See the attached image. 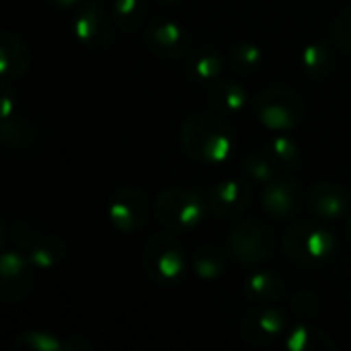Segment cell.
<instances>
[{"label": "cell", "instance_id": "obj_1", "mask_svg": "<svg viewBox=\"0 0 351 351\" xmlns=\"http://www.w3.org/2000/svg\"><path fill=\"white\" fill-rule=\"evenodd\" d=\"M181 146L191 160L222 165L237 146V130L222 113H195L181 128Z\"/></svg>", "mask_w": 351, "mask_h": 351}, {"label": "cell", "instance_id": "obj_2", "mask_svg": "<svg viewBox=\"0 0 351 351\" xmlns=\"http://www.w3.org/2000/svg\"><path fill=\"white\" fill-rule=\"evenodd\" d=\"M282 249L290 261L302 267H317L329 261L337 251L335 232L329 230L323 220L296 222L282 241Z\"/></svg>", "mask_w": 351, "mask_h": 351}, {"label": "cell", "instance_id": "obj_3", "mask_svg": "<svg viewBox=\"0 0 351 351\" xmlns=\"http://www.w3.org/2000/svg\"><path fill=\"white\" fill-rule=\"evenodd\" d=\"M6 241L21 249L27 255V259L41 271L56 269L66 257V245L60 237L27 222H2L0 243L6 245Z\"/></svg>", "mask_w": 351, "mask_h": 351}, {"label": "cell", "instance_id": "obj_4", "mask_svg": "<svg viewBox=\"0 0 351 351\" xmlns=\"http://www.w3.org/2000/svg\"><path fill=\"white\" fill-rule=\"evenodd\" d=\"M208 212V197L187 187H169L154 199L156 220L173 232H189L197 228Z\"/></svg>", "mask_w": 351, "mask_h": 351}, {"label": "cell", "instance_id": "obj_5", "mask_svg": "<svg viewBox=\"0 0 351 351\" xmlns=\"http://www.w3.org/2000/svg\"><path fill=\"white\" fill-rule=\"evenodd\" d=\"M142 263L150 282L162 288L177 286L187 269L185 249L181 241L171 232H158L148 239Z\"/></svg>", "mask_w": 351, "mask_h": 351}, {"label": "cell", "instance_id": "obj_6", "mask_svg": "<svg viewBox=\"0 0 351 351\" xmlns=\"http://www.w3.org/2000/svg\"><path fill=\"white\" fill-rule=\"evenodd\" d=\"M226 245L232 259H237L241 265L255 267L271 257L276 234L265 222L257 218H243L232 222Z\"/></svg>", "mask_w": 351, "mask_h": 351}, {"label": "cell", "instance_id": "obj_7", "mask_svg": "<svg viewBox=\"0 0 351 351\" xmlns=\"http://www.w3.org/2000/svg\"><path fill=\"white\" fill-rule=\"evenodd\" d=\"M302 97L290 86H269L255 101V115L271 132H290L304 119Z\"/></svg>", "mask_w": 351, "mask_h": 351}, {"label": "cell", "instance_id": "obj_8", "mask_svg": "<svg viewBox=\"0 0 351 351\" xmlns=\"http://www.w3.org/2000/svg\"><path fill=\"white\" fill-rule=\"evenodd\" d=\"M35 265L27 259V255L16 249L4 247L0 255V298L6 304L23 302L35 284Z\"/></svg>", "mask_w": 351, "mask_h": 351}, {"label": "cell", "instance_id": "obj_9", "mask_svg": "<svg viewBox=\"0 0 351 351\" xmlns=\"http://www.w3.org/2000/svg\"><path fill=\"white\" fill-rule=\"evenodd\" d=\"M115 21L105 12L99 0H82L72 19L74 37L88 49H107L113 43Z\"/></svg>", "mask_w": 351, "mask_h": 351}, {"label": "cell", "instance_id": "obj_10", "mask_svg": "<svg viewBox=\"0 0 351 351\" xmlns=\"http://www.w3.org/2000/svg\"><path fill=\"white\" fill-rule=\"evenodd\" d=\"M107 216L119 232H138L150 218V202L138 187H119L109 197Z\"/></svg>", "mask_w": 351, "mask_h": 351}, {"label": "cell", "instance_id": "obj_11", "mask_svg": "<svg viewBox=\"0 0 351 351\" xmlns=\"http://www.w3.org/2000/svg\"><path fill=\"white\" fill-rule=\"evenodd\" d=\"M144 39L148 49L165 60L185 58L191 49V33L173 19H152L144 25Z\"/></svg>", "mask_w": 351, "mask_h": 351}, {"label": "cell", "instance_id": "obj_12", "mask_svg": "<svg viewBox=\"0 0 351 351\" xmlns=\"http://www.w3.org/2000/svg\"><path fill=\"white\" fill-rule=\"evenodd\" d=\"M288 319L271 304H259L241 323V337L251 348H267L286 335Z\"/></svg>", "mask_w": 351, "mask_h": 351}, {"label": "cell", "instance_id": "obj_13", "mask_svg": "<svg viewBox=\"0 0 351 351\" xmlns=\"http://www.w3.org/2000/svg\"><path fill=\"white\" fill-rule=\"evenodd\" d=\"M208 206L210 212L222 220H237L241 218L247 208L251 206L253 191L247 181L243 179H224L216 183L208 191Z\"/></svg>", "mask_w": 351, "mask_h": 351}, {"label": "cell", "instance_id": "obj_14", "mask_svg": "<svg viewBox=\"0 0 351 351\" xmlns=\"http://www.w3.org/2000/svg\"><path fill=\"white\" fill-rule=\"evenodd\" d=\"M304 202V191L296 179H274L263 187L261 206L274 220H292Z\"/></svg>", "mask_w": 351, "mask_h": 351}, {"label": "cell", "instance_id": "obj_15", "mask_svg": "<svg viewBox=\"0 0 351 351\" xmlns=\"http://www.w3.org/2000/svg\"><path fill=\"white\" fill-rule=\"evenodd\" d=\"M351 206V193L331 181H319L308 191V210L323 222L341 220Z\"/></svg>", "mask_w": 351, "mask_h": 351}, {"label": "cell", "instance_id": "obj_16", "mask_svg": "<svg viewBox=\"0 0 351 351\" xmlns=\"http://www.w3.org/2000/svg\"><path fill=\"white\" fill-rule=\"evenodd\" d=\"M12 350L16 351H90L93 343L84 337H60L51 331L29 329L12 339Z\"/></svg>", "mask_w": 351, "mask_h": 351}, {"label": "cell", "instance_id": "obj_17", "mask_svg": "<svg viewBox=\"0 0 351 351\" xmlns=\"http://www.w3.org/2000/svg\"><path fill=\"white\" fill-rule=\"evenodd\" d=\"M31 68V51L27 43L10 31L0 35V76L2 80H19Z\"/></svg>", "mask_w": 351, "mask_h": 351}, {"label": "cell", "instance_id": "obj_18", "mask_svg": "<svg viewBox=\"0 0 351 351\" xmlns=\"http://www.w3.org/2000/svg\"><path fill=\"white\" fill-rule=\"evenodd\" d=\"M183 68H185V76L191 82L210 86L222 74L224 60H222V56L214 47L204 45V47H197V49H193V51H189L185 56Z\"/></svg>", "mask_w": 351, "mask_h": 351}, {"label": "cell", "instance_id": "obj_19", "mask_svg": "<svg viewBox=\"0 0 351 351\" xmlns=\"http://www.w3.org/2000/svg\"><path fill=\"white\" fill-rule=\"evenodd\" d=\"M206 101L214 111H218L222 115H234L247 107L249 93L237 80H216L208 86Z\"/></svg>", "mask_w": 351, "mask_h": 351}, {"label": "cell", "instance_id": "obj_20", "mask_svg": "<svg viewBox=\"0 0 351 351\" xmlns=\"http://www.w3.org/2000/svg\"><path fill=\"white\" fill-rule=\"evenodd\" d=\"M284 348L288 351H335L337 346L327 331L317 327L313 321H300L284 337Z\"/></svg>", "mask_w": 351, "mask_h": 351}, {"label": "cell", "instance_id": "obj_21", "mask_svg": "<svg viewBox=\"0 0 351 351\" xmlns=\"http://www.w3.org/2000/svg\"><path fill=\"white\" fill-rule=\"evenodd\" d=\"M284 290V280L280 274L271 271V269H259L253 271L243 286L245 296L255 302V304H271L282 296Z\"/></svg>", "mask_w": 351, "mask_h": 351}, {"label": "cell", "instance_id": "obj_22", "mask_svg": "<svg viewBox=\"0 0 351 351\" xmlns=\"http://www.w3.org/2000/svg\"><path fill=\"white\" fill-rule=\"evenodd\" d=\"M300 68L311 80L327 78L335 68V53L325 41H311L300 51Z\"/></svg>", "mask_w": 351, "mask_h": 351}, {"label": "cell", "instance_id": "obj_23", "mask_svg": "<svg viewBox=\"0 0 351 351\" xmlns=\"http://www.w3.org/2000/svg\"><path fill=\"white\" fill-rule=\"evenodd\" d=\"M226 253L216 245H199L191 257V269L204 282H214L222 278L226 271Z\"/></svg>", "mask_w": 351, "mask_h": 351}, {"label": "cell", "instance_id": "obj_24", "mask_svg": "<svg viewBox=\"0 0 351 351\" xmlns=\"http://www.w3.org/2000/svg\"><path fill=\"white\" fill-rule=\"evenodd\" d=\"M265 154L267 158L274 162V167L278 171H284V173H290V171H296L300 167V160H302V150L298 146V142L290 136H271L267 142H265Z\"/></svg>", "mask_w": 351, "mask_h": 351}, {"label": "cell", "instance_id": "obj_25", "mask_svg": "<svg viewBox=\"0 0 351 351\" xmlns=\"http://www.w3.org/2000/svg\"><path fill=\"white\" fill-rule=\"evenodd\" d=\"M146 0H113V21L121 31H138L146 25Z\"/></svg>", "mask_w": 351, "mask_h": 351}, {"label": "cell", "instance_id": "obj_26", "mask_svg": "<svg viewBox=\"0 0 351 351\" xmlns=\"http://www.w3.org/2000/svg\"><path fill=\"white\" fill-rule=\"evenodd\" d=\"M228 64L234 72L255 74L263 66V49L253 41H237L228 51Z\"/></svg>", "mask_w": 351, "mask_h": 351}, {"label": "cell", "instance_id": "obj_27", "mask_svg": "<svg viewBox=\"0 0 351 351\" xmlns=\"http://www.w3.org/2000/svg\"><path fill=\"white\" fill-rule=\"evenodd\" d=\"M0 136H2V142L8 146H27L35 142L37 130H35V123H31L29 119H21L14 113V119L12 117L2 119Z\"/></svg>", "mask_w": 351, "mask_h": 351}, {"label": "cell", "instance_id": "obj_28", "mask_svg": "<svg viewBox=\"0 0 351 351\" xmlns=\"http://www.w3.org/2000/svg\"><path fill=\"white\" fill-rule=\"evenodd\" d=\"M243 171H245V175L253 181V183H259V185H267V183H271L274 179H276V167H274V162L267 158V154H265V150H253V152H249L247 156H245V160H243Z\"/></svg>", "mask_w": 351, "mask_h": 351}, {"label": "cell", "instance_id": "obj_29", "mask_svg": "<svg viewBox=\"0 0 351 351\" xmlns=\"http://www.w3.org/2000/svg\"><path fill=\"white\" fill-rule=\"evenodd\" d=\"M292 311L298 321H315L321 311V298L313 290H300L292 298Z\"/></svg>", "mask_w": 351, "mask_h": 351}, {"label": "cell", "instance_id": "obj_30", "mask_svg": "<svg viewBox=\"0 0 351 351\" xmlns=\"http://www.w3.org/2000/svg\"><path fill=\"white\" fill-rule=\"evenodd\" d=\"M331 37L339 49L351 53V8L341 10L335 16L333 25H331Z\"/></svg>", "mask_w": 351, "mask_h": 351}, {"label": "cell", "instance_id": "obj_31", "mask_svg": "<svg viewBox=\"0 0 351 351\" xmlns=\"http://www.w3.org/2000/svg\"><path fill=\"white\" fill-rule=\"evenodd\" d=\"M0 103H2V119L10 117L12 113H16V97L12 95L8 82L4 80L2 82V97H0Z\"/></svg>", "mask_w": 351, "mask_h": 351}, {"label": "cell", "instance_id": "obj_32", "mask_svg": "<svg viewBox=\"0 0 351 351\" xmlns=\"http://www.w3.org/2000/svg\"><path fill=\"white\" fill-rule=\"evenodd\" d=\"M43 2L56 10H70V8H78L82 4V0H43Z\"/></svg>", "mask_w": 351, "mask_h": 351}, {"label": "cell", "instance_id": "obj_33", "mask_svg": "<svg viewBox=\"0 0 351 351\" xmlns=\"http://www.w3.org/2000/svg\"><path fill=\"white\" fill-rule=\"evenodd\" d=\"M156 2H160V4H175V2H181V0H156Z\"/></svg>", "mask_w": 351, "mask_h": 351}, {"label": "cell", "instance_id": "obj_34", "mask_svg": "<svg viewBox=\"0 0 351 351\" xmlns=\"http://www.w3.org/2000/svg\"><path fill=\"white\" fill-rule=\"evenodd\" d=\"M346 230H348V239L351 241V218L348 220V226H346Z\"/></svg>", "mask_w": 351, "mask_h": 351}, {"label": "cell", "instance_id": "obj_35", "mask_svg": "<svg viewBox=\"0 0 351 351\" xmlns=\"http://www.w3.org/2000/svg\"><path fill=\"white\" fill-rule=\"evenodd\" d=\"M350 308H351V298H350Z\"/></svg>", "mask_w": 351, "mask_h": 351}, {"label": "cell", "instance_id": "obj_36", "mask_svg": "<svg viewBox=\"0 0 351 351\" xmlns=\"http://www.w3.org/2000/svg\"><path fill=\"white\" fill-rule=\"evenodd\" d=\"M99 2H101V0H99Z\"/></svg>", "mask_w": 351, "mask_h": 351}, {"label": "cell", "instance_id": "obj_37", "mask_svg": "<svg viewBox=\"0 0 351 351\" xmlns=\"http://www.w3.org/2000/svg\"><path fill=\"white\" fill-rule=\"evenodd\" d=\"M350 193H351V191H350Z\"/></svg>", "mask_w": 351, "mask_h": 351}]
</instances>
